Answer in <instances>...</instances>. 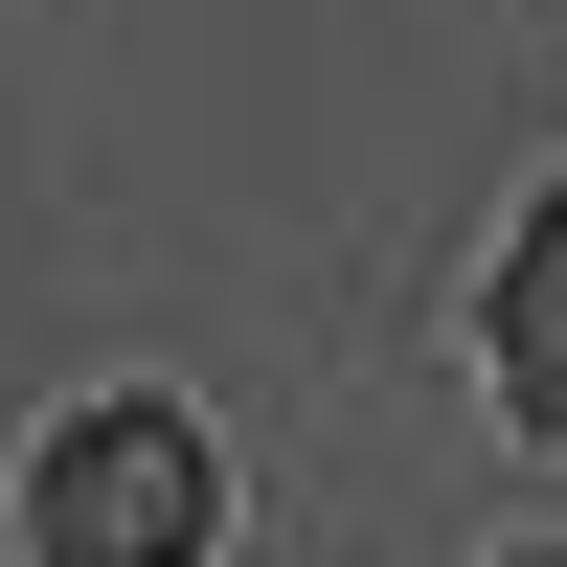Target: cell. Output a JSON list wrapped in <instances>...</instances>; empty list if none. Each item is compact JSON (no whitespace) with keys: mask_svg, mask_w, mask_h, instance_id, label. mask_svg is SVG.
Returning <instances> with one entry per match:
<instances>
[{"mask_svg":"<svg viewBox=\"0 0 567 567\" xmlns=\"http://www.w3.org/2000/svg\"><path fill=\"white\" fill-rule=\"evenodd\" d=\"M23 523H45V567H205V523H227V477H205V432L182 409H69V432L23 454Z\"/></svg>","mask_w":567,"mask_h":567,"instance_id":"cell-1","label":"cell"},{"mask_svg":"<svg viewBox=\"0 0 567 567\" xmlns=\"http://www.w3.org/2000/svg\"><path fill=\"white\" fill-rule=\"evenodd\" d=\"M477 341H499V409H523V432H567V182L523 205V250H499V318H477Z\"/></svg>","mask_w":567,"mask_h":567,"instance_id":"cell-2","label":"cell"},{"mask_svg":"<svg viewBox=\"0 0 567 567\" xmlns=\"http://www.w3.org/2000/svg\"><path fill=\"white\" fill-rule=\"evenodd\" d=\"M523 567H545V545H523Z\"/></svg>","mask_w":567,"mask_h":567,"instance_id":"cell-3","label":"cell"}]
</instances>
